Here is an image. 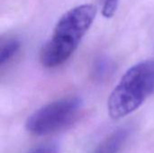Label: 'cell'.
Listing matches in <instances>:
<instances>
[{"label":"cell","mask_w":154,"mask_h":153,"mask_svg":"<svg viewBox=\"0 0 154 153\" xmlns=\"http://www.w3.org/2000/svg\"><path fill=\"white\" fill-rule=\"evenodd\" d=\"M82 107L83 102L78 96L49 103L28 117L26 130L35 136H46L67 129L78 120Z\"/></svg>","instance_id":"obj_3"},{"label":"cell","mask_w":154,"mask_h":153,"mask_svg":"<svg viewBox=\"0 0 154 153\" xmlns=\"http://www.w3.org/2000/svg\"><path fill=\"white\" fill-rule=\"evenodd\" d=\"M130 130L127 127H121L105 138L92 153H118L129 137Z\"/></svg>","instance_id":"obj_4"},{"label":"cell","mask_w":154,"mask_h":153,"mask_svg":"<svg viewBox=\"0 0 154 153\" xmlns=\"http://www.w3.org/2000/svg\"><path fill=\"white\" fill-rule=\"evenodd\" d=\"M154 92V60H144L131 67L112 91L107 110L119 120L138 109Z\"/></svg>","instance_id":"obj_2"},{"label":"cell","mask_w":154,"mask_h":153,"mask_svg":"<svg viewBox=\"0 0 154 153\" xmlns=\"http://www.w3.org/2000/svg\"><path fill=\"white\" fill-rule=\"evenodd\" d=\"M28 153H59V148L55 144H45L32 149Z\"/></svg>","instance_id":"obj_7"},{"label":"cell","mask_w":154,"mask_h":153,"mask_svg":"<svg viewBox=\"0 0 154 153\" xmlns=\"http://www.w3.org/2000/svg\"><path fill=\"white\" fill-rule=\"evenodd\" d=\"M96 74L102 77L103 75H106V70L109 69V63L105 60H99L96 65Z\"/></svg>","instance_id":"obj_8"},{"label":"cell","mask_w":154,"mask_h":153,"mask_svg":"<svg viewBox=\"0 0 154 153\" xmlns=\"http://www.w3.org/2000/svg\"><path fill=\"white\" fill-rule=\"evenodd\" d=\"M96 14L97 7L91 4L78 5L67 11L41 50L42 65L45 68H56L67 61L90 28Z\"/></svg>","instance_id":"obj_1"},{"label":"cell","mask_w":154,"mask_h":153,"mask_svg":"<svg viewBox=\"0 0 154 153\" xmlns=\"http://www.w3.org/2000/svg\"><path fill=\"white\" fill-rule=\"evenodd\" d=\"M118 5V0H104L102 13L103 15L106 18L112 17L116 12Z\"/></svg>","instance_id":"obj_6"},{"label":"cell","mask_w":154,"mask_h":153,"mask_svg":"<svg viewBox=\"0 0 154 153\" xmlns=\"http://www.w3.org/2000/svg\"><path fill=\"white\" fill-rule=\"evenodd\" d=\"M20 48V42L16 39H10L4 42L0 50V64L3 66L8 62L18 51Z\"/></svg>","instance_id":"obj_5"}]
</instances>
